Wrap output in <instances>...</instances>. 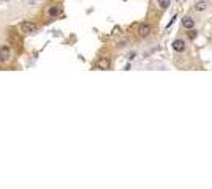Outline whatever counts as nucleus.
<instances>
[{
    "label": "nucleus",
    "instance_id": "obj_5",
    "mask_svg": "<svg viewBox=\"0 0 212 189\" xmlns=\"http://www.w3.org/2000/svg\"><path fill=\"white\" fill-rule=\"evenodd\" d=\"M171 47H173V51H176V52H184V51H185V41L174 40L173 44H171Z\"/></svg>",
    "mask_w": 212,
    "mask_h": 189
},
{
    "label": "nucleus",
    "instance_id": "obj_4",
    "mask_svg": "<svg viewBox=\"0 0 212 189\" xmlns=\"http://www.w3.org/2000/svg\"><path fill=\"white\" fill-rule=\"evenodd\" d=\"M152 32V27L149 24H141L139 27H138V35H139L141 38H146V36H149Z\"/></svg>",
    "mask_w": 212,
    "mask_h": 189
},
{
    "label": "nucleus",
    "instance_id": "obj_10",
    "mask_svg": "<svg viewBox=\"0 0 212 189\" xmlns=\"http://www.w3.org/2000/svg\"><path fill=\"white\" fill-rule=\"evenodd\" d=\"M59 13H60V8H59V6H52V8L49 9V16H52V17L57 16Z\"/></svg>",
    "mask_w": 212,
    "mask_h": 189
},
{
    "label": "nucleus",
    "instance_id": "obj_2",
    "mask_svg": "<svg viewBox=\"0 0 212 189\" xmlns=\"http://www.w3.org/2000/svg\"><path fill=\"white\" fill-rule=\"evenodd\" d=\"M19 30L22 33H35L36 30H38V25H36L35 22H30V21H24L19 25Z\"/></svg>",
    "mask_w": 212,
    "mask_h": 189
},
{
    "label": "nucleus",
    "instance_id": "obj_6",
    "mask_svg": "<svg viewBox=\"0 0 212 189\" xmlns=\"http://www.w3.org/2000/svg\"><path fill=\"white\" fill-rule=\"evenodd\" d=\"M10 60V49L6 46L0 47V62H8Z\"/></svg>",
    "mask_w": 212,
    "mask_h": 189
},
{
    "label": "nucleus",
    "instance_id": "obj_11",
    "mask_svg": "<svg viewBox=\"0 0 212 189\" xmlns=\"http://www.w3.org/2000/svg\"><path fill=\"white\" fill-rule=\"evenodd\" d=\"M188 36H190V40H193V38L196 36V32H193V30H192V32L188 33Z\"/></svg>",
    "mask_w": 212,
    "mask_h": 189
},
{
    "label": "nucleus",
    "instance_id": "obj_3",
    "mask_svg": "<svg viewBox=\"0 0 212 189\" xmlns=\"http://www.w3.org/2000/svg\"><path fill=\"white\" fill-rule=\"evenodd\" d=\"M95 66L98 70H109V66H111V62H109L108 57H100V59L97 60Z\"/></svg>",
    "mask_w": 212,
    "mask_h": 189
},
{
    "label": "nucleus",
    "instance_id": "obj_7",
    "mask_svg": "<svg viewBox=\"0 0 212 189\" xmlns=\"http://www.w3.org/2000/svg\"><path fill=\"white\" fill-rule=\"evenodd\" d=\"M182 25H184V28H188V30H192V28L195 27V21H193L192 17H184L182 19Z\"/></svg>",
    "mask_w": 212,
    "mask_h": 189
},
{
    "label": "nucleus",
    "instance_id": "obj_1",
    "mask_svg": "<svg viewBox=\"0 0 212 189\" xmlns=\"http://www.w3.org/2000/svg\"><path fill=\"white\" fill-rule=\"evenodd\" d=\"M8 41H10V44L17 52H21V49H22V38L17 35V32H14V30L8 32Z\"/></svg>",
    "mask_w": 212,
    "mask_h": 189
},
{
    "label": "nucleus",
    "instance_id": "obj_8",
    "mask_svg": "<svg viewBox=\"0 0 212 189\" xmlns=\"http://www.w3.org/2000/svg\"><path fill=\"white\" fill-rule=\"evenodd\" d=\"M206 8H207V2H206V0H203V2H198V3L195 5V9H196V11H204Z\"/></svg>",
    "mask_w": 212,
    "mask_h": 189
},
{
    "label": "nucleus",
    "instance_id": "obj_9",
    "mask_svg": "<svg viewBox=\"0 0 212 189\" xmlns=\"http://www.w3.org/2000/svg\"><path fill=\"white\" fill-rule=\"evenodd\" d=\"M158 2V6L162 8V9H166L169 5H171V0H157Z\"/></svg>",
    "mask_w": 212,
    "mask_h": 189
}]
</instances>
